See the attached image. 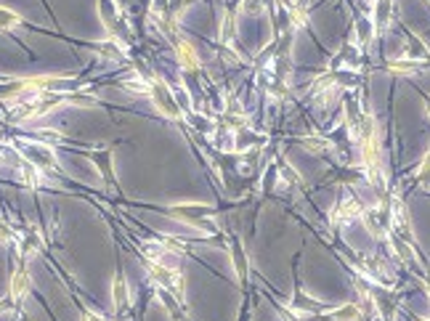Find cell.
Wrapping results in <instances>:
<instances>
[{
  "mask_svg": "<svg viewBox=\"0 0 430 321\" xmlns=\"http://www.w3.org/2000/svg\"><path fill=\"white\" fill-rule=\"evenodd\" d=\"M0 24H3V27L16 24V16H13V13H8V11H0Z\"/></svg>",
  "mask_w": 430,
  "mask_h": 321,
  "instance_id": "6da1fadb",
  "label": "cell"
}]
</instances>
